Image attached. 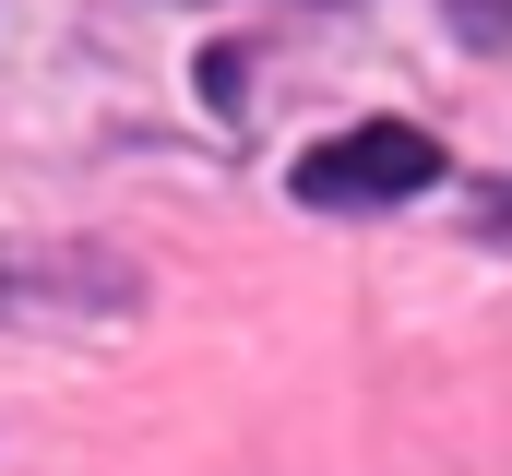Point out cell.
Wrapping results in <instances>:
<instances>
[{"label":"cell","mask_w":512,"mask_h":476,"mask_svg":"<svg viewBox=\"0 0 512 476\" xmlns=\"http://www.w3.org/2000/svg\"><path fill=\"white\" fill-rule=\"evenodd\" d=\"M429 179H441V143H429V131H405V119L334 131V143H310V155H298V203H334V215H358V203H417Z\"/></svg>","instance_id":"obj_1"}]
</instances>
